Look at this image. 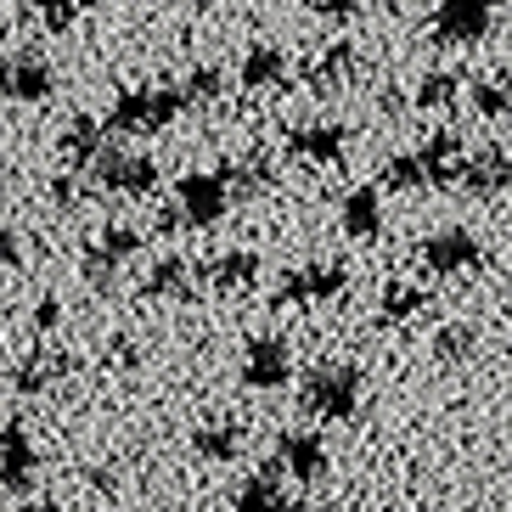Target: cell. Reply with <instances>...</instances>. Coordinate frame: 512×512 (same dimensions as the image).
Wrapping results in <instances>:
<instances>
[{
    "label": "cell",
    "mask_w": 512,
    "mask_h": 512,
    "mask_svg": "<svg viewBox=\"0 0 512 512\" xmlns=\"http://www.w3.org/2000/svg\"><path fill=\"white\" fill-rule=\"evenodd\" d=\"M186 91L181 85H152V91H119L113 96V107H107V119H102V136L113 141H141V136H164L169 124L186 113Z\"/></svg>",
    "instance_id": "cell-1"
},
{
    "label": "cell",
    "mask_w": 512,
    "mask_h": 512,
    "mask_svg": "<svg viewBox=\"0 0 512 512\" xmlns=\"http://www.w3.org/2000/svg\"><path fill=\"white\" fill-rule=\"evenodd\" d=\"M361 394H366V372L355 361H316L299 383V406L316 422H349L361 411Z\"/></svg>",
    "instance_id": "cell-2"
},
{
    "label": "cell",
    "mask_w": 512,
    "mask_h": 512,
    "mask_svg": "<svg viewBox=\"0 0 512 512\" xmlns=\"http://www.w3.org/2000/svg\"><path fill=\"white\" fill-rule=\"evenodd\" d=\"M91 181H96V192H107V197H152L158 181H164V169H158L152 152H136V147H124V141H107V147L91 158Z\"/></svg>",
    "instance_id": "cell-3"
},
{
    "label": "cell",
    "mask_w": 512,
    "mask_h": 512,
    "mask_svg": "<svg viewBox=\"0 0 512 512\" xmlns=\"http://www.w3.org/2000/svg\"><path fill=\"white\" fill-rule=\"evenodd\" d=\"M169 214H175L181 231H214L220 226L231 214V192H226V181H220V169H192V175H181Z\"/></svg>",
    "instance_id": "cell-4"
},
{
    "label": "cell",
    "mask_w": 512,
    "mask_h": 512,
    "mask_svg": "<svg viewBox=\"0 0 512 512\" xmlns=\"http://www.w3.org/2000/svg\"><path fill=\"white\" fill-rule=\"evenodd\" d=\"M147 248V237H141L136 226H124V220H113V226H102V237L85 242V254H79V276H85V287H96V293H107V287L119 282V271L130 265V259Z\"/></svg>",
    "instance_id": "cell-5"
},
{
    "label": "cell",
    "mask_w": 512,
    "mask_h": 512,
    "mask_svg": "<svg viewBox=\"0 0 512 512\" xmlns=\"http://www.w3.org/2000/svg\"><path fill=\"white\" fill-rule=\"evenodd\" d=\"M57 96V68L40 51H12L0 57V102L12 107H46Z\"/></svg>",
    "instance_id": "cell-6"
},
{
    "label": "cell",
    "mask_w": 512,
    "mask_h": 512,
    "mask_svg": "<svg viewBox=\"0 0 512 512\" xmlns=\"http://www.w3.org/2000/svg\"><path fill=\"white\" fill-rule=\"evenodd\" d=\"M496 29V0H439L428 17L434 46H479Z\"/></svg>",
    "instance_id": "cell-7"
},
{
    "label": "cell",
    "mask_w": 512,
    "mask_h": 512,
    "mask_svg": "<svg viewBox=\"0 0 512 512\" xmlns=\"http://www.w3.org/2000/svg\"><path fill=\"white\" fill-rule=\"evenodd\" d=\"M287 377H293V344L282 332H254L242 344V383L254 394H276L287 389Z\"/></svg>",
    "instance_id": "cell-8"
},
{
    "label": "cell",
    "mask_w": 512,
    "mask_h": 512,
    "mask_svg": "<svg viewBox=\"0 0 512 512\" xmlns=\"http://www.w3.org/2000/svg\"><path fill=\"white\" fill-rule=\"evenodd\" d=\"M349 287V265L338 259H316V265H299L287 271L276 287V304H293V310H310V304H332Z\"/></svg>",
    "instance_id": "cell-9"
},
{
    "label": "cell",
    "mask_w": 512,
    "mask_h": 512,
    "mask_svg": "<svg viewBox=\"0 0 512 512\" xmlns=\"http://www.w3.org/2000/svg\"><path fill=\"white\" fill-rule=\"evenodd\" d=\"M34 484H40V451H34L23 417H12L0 428V490L6 496H34Z\"/></svg>",
    "instance_id": "cell-10"
},
{
    "label": "cell",
    "mask_w": 512,
    "mask_h": 512,
    "mask_svg": "<svg viewBox=\"0 0 512 512\" xmlns=\"http://www.w3.org/2000/svg\"><path fill=\"white\" fill-rule=\"evenodd\" d=\"M276 473H287V479L299 484H321L332 473V456H327V439L310 434V428H293V434L276 439V456H271Z\"/></svg>",
    "instance_id": "cell-11"
},
{
    "label": "cell",
    "mask_w": 512,
    "mask_h": 512,
    "mask_svg": "<svg viewBox=\"0 0 512 512\" xmlns=\"http://www.w3.org/2000/svg\"><path fill=\"white\" fill-rule=\"evenodd\" d=\"M422 265L434 276H462V271H479L484 265V242L473 237L467 226H439L434 237L422 242Z\"/></svg>",
    "instance_id": "cell-12"
},
{
    "label": "cell",
    "mask_w": 512,
    "mask_h": 512,
    "mask_svg": "<svg viewBox=\"0 0 512 512\" xmlns=\"http://www.w3.org/2000/svg\"><path fill=\"white\" fill-rule=\"evenodd\" d=\"M417 169H422V192H445V186L462 181V164H467V141L456 130H434L417 152Z\"/></svg>",
    "instance_id": "cell-13"
},
{
    "label": "cell",
    "mask_w": 512,
    "mask_h": 512,
    "mask_svg": "<svg viewBox=\"0 0 512 512\" xmlns=\"http://www.w3.org/2000/svg\"><path fill=\"white\" fill-rule=\"evenodd\" d=\"M462 186L473 203H501L512 186V158L507 147H484V152H467V164H462Z\"/></svg>",
    "instance_id": "cell-14"
},
{
    "label": "cell",
    "mask_w": 512,
    "mask_h": 512,
    "mask_svg": "<svg viewBox=\"0 0 512 512\" xmlns=\"http://www.w3.org/2000/svg\"><path fill=\"white\" fill-rule=\"evenodd\" d=\"M287 152L299 158V164H338L349 152V124H338V119H316V124H293L287 130Z\"/></svg>",
    "instance_id": "cell-15"
},
{
    "label": "cell",
    "mask_w": 512,
    "mask_h": 512,
    "mask_svg": "<svg viewBox=\"0 0 512 512\" xmlns=\"http://www.w3.org/2000/svg\"><path fill=\"white\" fill-rule=\"evenodd\" d=\"M259 276H265V259H259L254 248H226V254H214L209 265H203V282H209L220 299L259 287Z\"/></svg>",
    "instance_id": "cell-16"
},
{
    "label": "cell",
    "mask_w": 512,
    "mask_h": 512,
    "mask_svg": "<svg viewBox=\"0 0 512 512\" xmlns=\"http://www.w3.org/2000/svg\"><path fill=\"white\" fill-rule=\"evenodd\" d=\"M248 451V428H242L237 417H209L192 428V456L197 462H237V456Z\"/></svg>",
    "instance_id": "cell-17"
},
{
    "label": "cell",
    "mask_w": 512,
    "mask_h": 512,
    "mask_svg": "<svg viewBox=\"0 0 512 512\" xmlns=\"http://www.w3.org/2000/svg\"><path fill=\"white\" fill-rule=\"evenodd\" d=\"M361 68H366L361 46H355V40H338V46H327V51H321V62L310 68V91H316V96H338V91H349V85L361 79Z\"/></svg>",
    "instance_id": "cell-18"
},
{
    "label": "cell",
    "mask_w": 512,
    "mask_h": 512,
    "mask_svg": "<svg viewBox=\"0 0 512 512\" xmlns=\"http://www.w3.org/2000/svg\"><path fill=\"white\" fill-rule=\"evenodd\" d=\"M231 512H304V501H293L282 490V473L265 467V473H248L231 496Z\"/></svg>",
    "instance_id": "cell-19"
},
{
    "label": "cell",
    "mask_w": 512,
    "mask_h": 512,
    "mask_svg": "<svg viewBox=\"0 0 512 512\" xmlns=\"http://www.w3.org/2000/svg\"><path fill=\"white\" fill-rule=\"evenodd\" d=\"M338 226L349 242H372L383 231V192L377 186H349L344 203H338Z\"/></svg>",
    "instance_id": "cell-20"
},
{
    "label": "cell",
    "mask_w": 512,
    "mask_h": 512,
    "mask_svg": "<svg viewBox=\"0 0 512 512\" xmlns=\"http://www.w3.org/2000/svg\"><path fill=\"white\" fill-rule=\"evenodd\" d=\"M192 287H197L192 259H181V254H164V259H158V265L147 271V282H141V293H147L152 304H186V299H192Z\"/></svg>",
    "instance_id": "cell-21"
},
{
    "label": "cell",
    "mask_w": 512,
    "mask_h": 512,
    "mask_svg": "<svg viewBox=\"0 0 512 512\" xmlns=\"http://www.w3.org/2000/svg\"><path fill=\"white\" fill-rule=\"evenodd\" d=\"M107 147V136H102V119H68V130L57 136V158H62V169L68 175H79V169H91V158Z\"/></svg>",
    "instance_id": "cell-22"
},
{
    "label": "cell",
    "mask_w": 512,
    "mask_h": 512,
    "mask_svg": "<svg viewBox=\"0 0 512 512\" xmlns=\"http://www.w3.org/2000/svg\"><path fill=\"white\" fill-rule=\"evenodd\" d=\"M220 181H226L231 203L237 197H265L276 186V164L265 158V152H248V158H231V164H220Z\"/></svg>",
    "instance_id": "cell-23"
},
{
    "label": "cell",
    "mask_w": 512,
    "mask_h": 512,
    "mask_svg": "<svg viewBox=\"0 0 512 512\" xmlns=\"http://www.w3.org/2000/svg\"><path fill=\"white\" fill-rule=\"evenodd\" d=\"M282 79H287V51L282 46H248V57L237 62L242 91H276Z\"/></svg>",
    "instance_id": "cell-24"
},
{
    "label": "cell",
    "mask_w": 512,
    "mask_h": 512,
    "mask_svg": "<svg viewBox=\"0 0 512 512\" xmlns=\"http://www.w3.org/2000/svg\"><path fill=\"white\" fill-rule=\"evenodd\" d=\"M456 96H462V74L456 68H428L417 79V91H411V107L417 113H451Z\"/></svg>",
    "instance_id": "cell-25"
},
{
    "label": "cell",
    "mask_w": 512,
    "mask_h": 512,
    "mask_svg": "<svg viewBox=\"0 0 512 512\" xmlns=\"http://www.w3.org/2000/svg\"><path fill=\"white\" fill-rule=\"evenodd\" d=\"M74 372V355H29V361L12 372V389L17 394H40V389H51L57 377H68Z\"/></svg>",
    "instance_id": "cell-26"
},
{
    "label": "cell",
    "mask_w": 512,
    "mask_h": 512,
    "mask_svg": "<svg viewBox=\"0 0 512 512\" xmlns=\"http://www.w3.org/2000/svg\"><path fill=\"white\" fill-rule=\"evenodd\" d=\"M428 310V287L417 282H389L383 287V321H411Z\"/></svg>",
    "instance_id": "cell-27"
},
{
    "label": "cell",
    "mask_w": 512,
    "mask_h": 512,
    "mask_svg": "<svg viewBox=\"0 0 512 512\" xmlns=\"http://www.w3.org/2000/svg\"><path fill=\"white\" fill-rule=\"evenodd\" d=\"M467 102H473V113H479L484 124H501V119H507V74H496V79H479Z\"/></svg>",
    "instance_id": "cell-28"
},
{
    "label": "cell",
    "mask_w": 512,
    "mask_h": 512,
    "mask_svg": "<svg viewBox=\"0 0 512 512\" xmlns=\"http://www.w3.org/2000/svg\"><path fill=\"white\" fill-rule=\"evenodd\" d=\"M186 102H220L226 91V74H220V62H192V74H186Z\"/></svg>",
    "instance_id": "cell-29"
},
{
    "label": "cell",
    "mask_w": 512,
    "mask_h": 512,
    "mask_svg": "<svg viewBox=\"0 0 512 512\" xmlns=\"http://www.w3.org/2000/svg\"><path fill=\"white\" fill-rule=\"evenodd\" d=\"M29 6L51 34H68L79 23V12H85V0H29Z\"/></svg>",
    "instance_id": "cell-30"
},
{
    "label": "cell",
    "mask_w": 512,
    "mask_h": 512,
    "mask_svg": "<svg viewBox=\"0 0 512 512\" xmlns=\"http://www.w3.org/2000/svg\"><path fill=\"white\" fill-rule=\"evenodd\" d=\"M383 186H389V192H422V169H417V158H411V152L389 158V164H383Z\"/></svg>",
    "instance_id": "cell-31"
},
{
    "label": "cell",
    "mask_w": 512,
    "mask_h": 512,
    "mask_svg": "<svg viewBox=\"0 0 512 512\" xmlns=\"http://www.w3.org/2000/svg\"><path fill=\"white\" fill-rule=\"evenodd\" d=\"M85 197H91V186L79 181V175H57V181H51V209L57 214H79Z\"/></svg>",
    "instance_id": "cell-32"
},
{
    "label": "cell",
    "mask_w": 512,
    "mask_h": 512,
    "mask_svg": "<svg viewBox=\"0 0 512 512\" xmlns=\"http://www.w3.org/2000/svg\"><path fill=\"white\" fill-rule=\"evenodd\" d=\"M434 355L439 361H467V355H473V327H439Z\"/></svg>",
    "instance_id": "cell-33"
},
{
    "label": "cell",
    "mask_w": 512,
    "mask_h": 512,
    "mask_svg": "<svg viewBox=\"0 0 512 512\" xmlns=\"http://www.w3.org/2000/svg\"><path fill=\"white\" fill-rule=\"evenodd\" d=\"M310 17H321V23H349V17L366 12V0H299Z\"/></svg>",
    "instance_id": "cell-34"
},
{
    "label": "cell",
    "mask_w": 512,
    "mask_h": 512,
    "mask_svg": "<svg viewBox=\"0 0 512 512\" xmlns=\"http://www.w3.org/2000/svg\"><path fill=\"white\" fill-rule=\"evenodd\" d=\"M29 321H34V338H51V332L62 327V299H57V293H46V299L34 304Z\"/></svg>",
    "instance_id": "cell-35"
},
{
    "label": "cell",
    "mask_w": 512,
    "mask_h": 512,
    "mask_svg": "<svg viewBox=\"0 0 512 512\" xmlns=\"http://www.w3.org/2000/svg\"><path fill=\"white\" fill-rule=\"evenodd\" d=\"M23 265V237L12 226H0V271H17Z\"/></svg>",
    "instance_id": "cell-36"
},
{
    "label": "cell",
    "mask_w": 512,
    "mask_h": 512,
    "mask_svg": "<svg viewBox=\"0 0 512 512\" xmlns=\"http://www.w3.org/2000/svg\"><path fill=\"white\" fill-rule=\"evenodd\" d=\"M23 512H62V501H34V507H23Z\"/></svg>",
    "instance_id": "cell-37"
},
{
    "label": "cell",
    "mask_w": 512,
    "mask_h": 512,
    "mask_svg": "<svg viewBox=\"0 0 512 512\" xmlns=\"http://www.w3.org/2000/svg\"><path fill=\"white\" fill-rule=\"evenodd\" d=\"M304 512H344V507H327V501H321V507H304Z\"/></svg>",
    "instance_id": "cell-38"
},
{
    "label": "cell",
    "mask_w": 512,
    "mask_h": 512,
    "mask_svg": "<svg viewBox=\"0 0 512 512\" xmlns=\"http://www.w3.org/2000/svg\"><path fill=\"white\" fill-rule=\"evenodd\" d=\"M0 181H6V152H0Z\"/></svg>",
    "instance_id": "cell-39"
},
{
    "label": "cell",
    "mask_w": 512,
    "mask_h": 512,
    "mask_svg": "<svg viewBox=\"0 0 512 512\" xmlns=\"http://www.w3.org/2000/svg\"><path fill=\"white\" fill-rule=\"evenodd\" d=\"M462 512H479V507H462Z\"/></svg>",
    "instance_id": "cell-40"
}]
</instances>
